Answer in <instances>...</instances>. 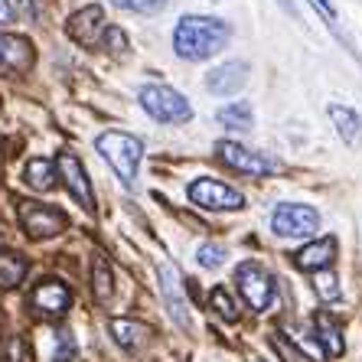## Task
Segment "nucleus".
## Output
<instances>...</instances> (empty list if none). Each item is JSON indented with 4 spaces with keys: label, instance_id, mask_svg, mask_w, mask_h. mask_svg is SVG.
<instances>
[{
    "label": "nucleus",
    "instance_id": "nucleus-9",
    "mask_svg": "<svg viewBox=\"0 0 362 362\" xmlns=\"http://www.w3.org/2000/svg\"><path fill=\"white\" fill-rule=\"evenodd\" d=\"M105 30H108V23H105V10H101L98 4H88V7L76 10V13L66 20V33L72 36L78 46H85V49L101 46Z\"/></svg>",
    "mask_w": 362,
    "mask_h": 362
},
{
    "label": "nucleus",
    "instance_id": "nucleus-33",
    "mask_svg": "<svg viewBox=\"0 0 362 362\" xmlns=\"http://www.w3.org/2000/svg\"><path fill=\"white\" fill-rule=\"evenodd\" d=\"M0 245H4V235H0Z\"/></svg>",
    "mask_w": 362,
    "mask_h": 362
},
{
    "label": "nucleus",
    "instance_id": "nucleus-7",
    "mask_svg": "<svg viewBox=\"0 0 362 362\" xmlns=\"http://www.w3.org/2000/svg\"><path fill=\"white\" fill-rule=\"evenodd\" d=\"M235 281H238V291H242V297L248 300L252 310H268L271 300H274V278H271L262 264H255V262L238 264Z\"/></svg>",
    "mask_w": 362,
    "mask_h": 362
},
{
    "label": "nucleus",
    "instance_id": "nucleus-3",
    "mask_svg": "<svg viewBox=\"0 0 362 362\" xmlns=\"http://www.w3.org/2000/svg\"><path fill=\"white\" fill-rule=\"evenodd\" d=\"M141 108L160 124H186L193 118V105L186 101L183 92L170 88V85H144L137 92Z\"/></svg>",
    "mask_w": 362,
    "mask_h": 362
},
{
    "label": "nucleus",
    "instance_id": "nucleus-6",
    "mask_svg": "<svg viewBox=\"0 0 362 362\" xmlns=\"http://www.w3.org/2000/svg\"><path fill=\"white\" fill-rule=\"evenodd\" d=\"M186 196H189V202L193 206H199V209H242L245 206V196L238 193L235 186L222 183V180H212V177H202V180H193L189 183V189H186Z\"/></svg>",
    "mask_w": 362,
    "mask_h": 362
},
{
    "label": "nucleus",
    "instance_id": "nucleus-8",
    "mask_svg": "<svg viewBox=\"0 0 362 362\" xmlns=\"http://www.w3.org/2000/svg\"><path fill=\"white\" fill-rule=\"evenodd\" d=\"M20 226L30 238H52L69 226L66 212L56 206H40V202H20Z\"/></svg>",
    "mask_w": 362,
    "mask_h": 362
},
{
    "label": "nucleus",
    "instance_id": "nucleus-18",
    "mask_svg": "<svg viewBox=\"0 0 362 362\" xmlns=\"http://www.w3.org/2000/svg\"><path fill=\"white\" fill-rule=\"evenodd\" d=\"M23 180L33 186V189H40V193H49L52 186L59 183V170H56V163H52V160H42V157H36V160L26 163Z\"/></svg>",
    "mask_w": 362,
    "mask_h": 362
},
{
    "label": "nucleus",
    "instance_id": "nucleus-4",
    "mask_svg": "<svg viewBox=\"0 0 362 362\" xmlns=\"http://www.w3.org/2000/svg\"><path fill=\"white\" fill-rule=\"evenodd\" d=\"M271 228H274V235L284 238H310L320 228V212L313 206H300V202H281L271 212Z\"/></svg>",
    "mask_w": 362,
    "mask_h": 362
},
{
    "label": "nucleus",
    "instance_id": "nucleus-29",
    "mask_svg": "<svg viewBox=\"0 0 362 362\" xmlns=\"http://www.w3.org/2000/svg\"><path fill=\"white\" fill-rule=\"evenodd\" d=\"M72 359H76V339L69 337V333H62V337H59V349H56L52 362H72Z\"/></svg>",
    "mask_w": 362,
    "mask_h": 362
},
{
    "label": "nucleus",
    "instance_id": "nucleus-32",
    "mask_svg": "<svg viewBox=\"0 0 362 362\" xmlns=\"http://www.w3.org/2000/svg\"><path fill=\"white\" fill-rule=\"evenodd\" d=\"M317 4H320V10H323V13H327L329 20L337 17V10H333V0H317Z\"/></svg>",
    "mask_w": 362,
    "mask_h": 362
},
{
    "label": "nucleus",
    "instance_id": "nucleus-34",
    "mask_svg": "<svg viewBox=\"0 0 362 362\" xmlns=\"http://www.w3.org/2000/svg\"><path fill=\"white\" fill-rule=\"evenodd\" d=\"M255 362H264V359H255Z\"/></svg>",
    "mask_w": 362,
    "mask_h": 362
},
{
    "label": "nucleus",
    "instance_id": "nucleus-25",
    "mask_svg": "<svg viewBox=\"0 0 362 362\" xmlns=\"http://www.w3.org/2000/svg\"><path fill=\"white\" fill-rule=\"evenodd\" d=\"M115 7L131 10V13H160L167 7V0H111Z\"/></svg>",
    "mask_w": 362,
    "mask_h": 362
},
{
    "label": "nucleus",
    "instance_id": "nucleus-15",
    "mask_svg": "<svg viewBox=\"0 0 362 362\" xmlns=\"http://www.w3.org/2000/svg\"><path fill=\"white\" fill-rule=\"evenodd\" d=\"M337 258V238H317V242L303 245L300 252L294 255V262L300 271H327Z\"/></svg>",
    "mask_w": 362,
    "mask_h": 362
},
{
    "label": "nucleus",
    "instance_id": "nucleus-28",
    "mask_svg": "<svg viewBox=\"0 0 362 362\" xmlns=\"http://www.w3.org/2000/svg\"><path fill=\"white\" fill-rule=\"evenodd\" d=\"M271 346H274V349L284 356V362H307V359H303V353H297L294 346L287 343L284 333H274V337H271Z\"/></svg>",
    "mask_w": 362,
    "mask_h": 362
},
{
    "label": "nucleus",
    "instance_id": "nucleus-23",
    "mask_svg": "<svg viewBox=\"0 0 362 362\" xmlns=\"http://www.w3.org/2000/svg\"><path fill=\"white\" fill-rule=\"evenodd\" d=\"M209 303H212V310L219 313V317H226L228 323L232 320H238V307H235V297L228 294L226 287H216L209 294Z\"/></svg>",
    "mask_w": 362,
    "mask_h": 362
},
{
    "label": "nucleus",
    "instance_id": "nucleus-24",
    "mask_svg": "<svg viewBox=\"0 0 362 362\" xmlns=\"http://www.w3.org/2000/svg\"><path fill=\"white\" fill-rule=\"evenodd\" d=\"M313 287H317V294H320L323 300H337L339 297V281L333 271H320V274L313 278Z\"/></svg>",
    "mask_w": 362,
    "mask_h": 362
},
{
    "label": "nucleus",
    "instance_id": "nucleus-22",
    "mask_svg": "<svg viewBox=\"0 0 362 362\" xmlns=\"http://www.w3.org/2000/svg\"><path fill=\"white\" fill-rule=\"evenodd\" d=\"M26 274V258L13 252L0 255V287H17Z\"/></svg>",
    "mask_w": 362,
    "mask_h": 362
},
{
    "label": "nucleus",
    "instance_id": "nucleus-12",
    "mask_svg": "<svg viewBox=\"0 0 362 362\" xmlns=\"http://www.w3.org/2000/svg\"><path fill=\"white\" fill-rule=\"evenodd\" d=\"M33 307L42 313V317H62V313L69 310V303H72V291H69L62 281H40V284L33 287Z\"/></svg>",
    "mask_w": 362,
    "mask_h": 362
},
{
    "label": "nucleus",
    "instance_id": "nucleus-31",
    "mask_svg": "<svg viewBox=\"0 0 362 362\" xmlns=\"http://www.w3.org/2000/svg\"><path fill=\"white\" fill-rule=\"evenodd\" d=\"M13 17H17L13 4H10V0H0V26H4V23H13Z\"/></svg>",
    "mask_w": 362,
    "mask_h": 362
},
{
    "label": "nucleus",
    "instance_id": "nucleus-1",
    "mask_svg": "<svg viewBox=\"0 0 362 362\" xmlns=\"http://www.w3.org/2000/svg\"><path fill=\"white\" fill-rule=\"evenodd\" d=\"M232 26L219 17H206V13H186L180 17L173 30V52L186 62H206L226 49Z\"/></svg>",
    "mask_w": 362,
    "mask_h": 362
},
{
    "label": "nucleus",
    "instance_id": "nucleus-13",
    "mask_svg": "<svg viewBox=\"0 0 362 362\" xmlns=\"http://www.w3.org/2000/svg\"><path fill=\"white\" fill-rule=\"evenodd\" d=\"M248 62L242 59H232L226 62V66H216L206 76V88H209L212 95H238L245 88V82H248Z\"/></svg>",
    "mask_w": 362,
    "mask_h": 362
},
{
    "label": "nucleus",
    "instance_id": "nucleus-11",
    "mask_svg": "<svg viewBox=\"0 0 362 362\" xmlns=\"http://www.w3.org/2000/svg\"><path fill=\"white\" fill-rule=\"evenodd\" d=\"M160 294L167 303V313L173 317V323L189 327V310H186V294H183V278L173 264H160Z\"/></svg>",
    "mask_w": 362,
    "mask_h": 362
},
{
    "label": "nucleus",
    "instance_id": "nucleus-2",
    "mask_svg": "<svg viewBox=\"0 0 362 362\" xmlns=\"http://www.w3.org/2000/svg\"><path fill=\"white\" fill-rule=\"evenodd\" d=\"M95 151L105 157V163L118 173L127 189L134 186L137 167H141V157H144L141 137L127 134V131H105V134L95 137Z\"/></svg>",
    "mask_w": 362,
    "mask_h": 362
},
{
    "label": "nucleus",
    "instance_id": "nucleus-30",
    "mask_svg": "<svg viewBox=\"0 0 362 362\" xmlns=\"http://www.w3.org/2000/svg\"><path fill=\"white\" fill-rule=\"evenodd\" d=\"M7 362H23V343L20 339H10L7 343Z\"/></svg>",
    "mask_w": 362,
    "mask_h": 362
},
{
    "label": "nucleus",
    "instance_id": "nucleus-20",
    "mask_svg": "<svg viewBox=\"0 0 362 362\" xmlns=\"http://www.w3.org/2000/svg\"><path fill=\"white\" fill-rule=\"evenodd\" d=\"M216 121L222 127H228V131H248L255 124V111L248 101H232V105L216 111Z\"/></svg>",
    "mask_w": 362,
    "mask_h": 362
},
{
    "label": "nucleus",
    "instance_id": "nucleus-5",
    "mask_svg": "<svg viewBox=\"0 0 362 362\" xmlns=\"http://www.w3.org/2000/svg\"><path fill=\"white\" fill-rule=\"evenodd\" d=\"M216 153H219V160L226 167H232L235 173H248V177H271V173L281 170L278 160H271V157H264L258 151H248L238 141H219L216 144Z\"/></svg>",
    "mask_w": 362,
    "mask_h": 362
},
{
    "label": "nucleus",
    "instance_id": "nucleus-10",
    "mask_svg": "<svg viewBox=\"0 0 362 362\" xmlns=\"http://www.w3.org/2000/svg\"><path fill=\"white\" fill-rule=\"evenodd\" d=\"M56 170H59V180L66 183V189L72 193V199L82 206L85 212H95V193H92V180L85 173L82 160H78L76 153H59V160H56Z\"/></svg>",
    "mask_w": 362,
    "mask_h": 362
},
{
    "label": "nucleus",
    "instance_id": "nucleus-19",
    "mask_svg": "<svg viewBox=\"0 0 362 362\" xmlns=\"http://www.w3.org/2000/svg\"><path fill=\"white\" fill-rule=\"evenodd\" d=\"M313 333H317V343L323 346L327 356H343V333H339L337 320H329L327 313H317L313 317Z\"/></svg>",
    "mask_w": 362,
    "mask_h": 362
},
{
    "label": "nucleus",
    "instance_id": "nucleus-27",
    "mask_svg": "<svg viewBox=\"0 0 362 362\" xmlns=\"http://www.w3.org/2000/svg\"><path fill=\"white\" fill-rule=\"evenodd\" d=\"M101 46H105V49H111V52H124L127 49L124 30H118V26H108V30H105V36H101Z\"/></svg>",
    "mask_w": 362,
    "mask_h": 362
},
{
    "label": "nucleus",
    "instance_id": "nucleus-26",
    "mask_svg": "<svg viewBox=\"0 0 362 362\" xmlns=\"http://www.w3.org/2000/svg\"><path fill=\"white\" fill-rule=\"evenodd\" d=\"M196 258H199L202 268H219L222 262H226V248L222 245H199V252H196Z\"/></svg>",
    "mask_w": 362,
    "mask_h": 362
},
{
    "label": "nucleus",
    "instance_id": "nucleus-14",
    "mask_svg": "<svg viewBox=\"0 0 362 362\" xmlns=\"http://www.w3.org/2000/svg\"><path fill=\"white\" fill-rule=\"evenodd\" d=\"M33 42L26 36L0 33V72H26L33 66Z\"/></svg>",
    "mask_w": 362,
    "mask_h": 362
},
{
    "label": "nucleus",
    "instance_id": "nucleus-17",
    "mask_svg": "<svg viewBox=\"0 0 362 362\" xmlns=\"http://www.w3.org/2000/svg\"><path fill=\"white\" fill-rule=\"evenodd\" d=\"M111 337H115V343H118L121 349H141V346L147 343V337H151V329L137 320L121 317V320H111Z\"/></svg>",
    "mask_w": 362,
    "mask_h": 362
},
{
    "label": "nucleus",
    "instance_id": "nucleus-16",
    "mask_svg": "<svg viewBox=\"0 0 362 362\" xmlns=\"http://www.w3.org/2000/svg\"><path fill=\"white\" fill-rule=\"evenodd\" d=\"M327 115H329V121H333V127H337V134L343 137L349 147L362 144V118H359V111L349 108V105H329Z\"/></svg>",
    "mask_w": 362,
    "mask_h": 362
},
{
    "label": "nucleus",
    "instance_id": "nucleus-21",
    "mask_svg": "<svg viewBox=\"0 0 362 362\" xmlns=\"http://www.w3.org/2000/svg\"><path fill=\"white\" fill-rule=\"evenodd\" d=\"M92 294L95 300H111L115 294V274H111V264L105 255H92Z\"/></svg>",
    "mask_w": 362,
    "mask_h": 362
}]
</instances>
